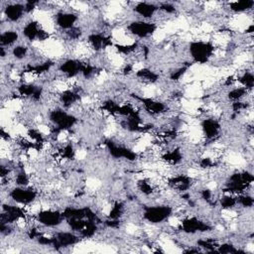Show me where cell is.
Returning a JSON list of instances; mask_svg holds the SVG:
<instances>
[{"label": "cell", "mask_w": 254, "mask_h": 254, "mask_svg": "<svg viewBox=\"0 0 254 254\" xmlns=\"http://www.w3.org/2000/svg\"><path fill=\"white\" fill-rule=\"evenodd\" d=\"M252 91V90H248L243 86H238V87H234L232 89H230L229 91H227V99L234 102V101H238V100H242L246 95H248V93Z\"/></svg>", "instance_id": "d6986e66"}, {"label": "cell", "mask_w": 254, "mask_h": 254, "mask_svg": "<svg viewBox=\"0 0 254 254\" xmlns=\"http://www.w3.org/2000/svg\"><path fill=\"white\" fill-rule=\"evenodd\" d=\"M79 241L80 235H76L75 233L69 231H58L54 233V242L52 246L56 250H60L61 248L75 245Z\"/></svg>", "instance_id": "8fae6325"}, {"label": "cell", "mask_w": 254, "mask_h": 254, "mask_svg": "<svg viewBox=\"0 0 254 254\" xmlns=\"http://www.w3.org/2000/svg\"><path fill=\"white\" fill-rule=\"evenodd\" d=\"M174 214V207L167 204L146 205L143 207V220L151 224H160L168 221Z\"/></svg>", "instance_id": "7a4b0ae2"}, {"label": "cell", "mask_w": 254, "mask_h": 254, "mask_svg": "<svg viewBox=\"0 0 254 254\" xmlns=\"http://www.w3.org/2000/svg\"><path fill=\"white\" fill-rule=\"evenodd\" d=\"M77 120L74 114L65 111L63 107H55L49 112V121L60 131H70Z\"/></svg>", "instance_id": "3957f363"}, {"label": "cell", "mask_w": 254, "mask_h": 254, "mask_svg": "<svg viewBox=\"0 0 254 254\" xmlns=\"http://www.w3.org/2000/svg\"><path fill=\"white\" fill-rule=\"evenodd\" d=\"M41 28H42V25L39 23V21L31 19L24 23L22 27V34L27 41L32 43L37 41Z\"/></svg>", "instance_id": "4fadbf2b"}, {"label": "cell", "mask_w": 254, "mask_h": 254, "mask_svg": "<svg viewBox=\"0 0 254 254\" xmlns=\"http://www.w3.org/2000/svg\"><path fill=\"white\" fill-rule=\"evenodd\" d=\"M217 203L222 210H230L237 205L236 195L231 193H222V195L219 196Z\"/></svg>", "instance_id": "e0dca14e"}, {"label": "cell", "mask_w": 254, "mask_h": 254, "mask_svg": "<svg viewBox=\"0 0 254 254\" xmlns=\"http://www.w3.org/2000/svg\"><path fill=\"white\" fill-rule=\"evenodd\" d=\"M12 56L17 61H22L29 56V48L24 44H18L12 48Z\"/></svg>", "instance_id": "ffe728a7"}, {"label": "cell", "mask_w": 254, "mask_h": 254, "mask_svg": "<svg viewBox=\"0 0 254 254\" xmlns=\"http://www.w3.org/2000/svg\"><path fill=\"white\" fill-rule=\"evenodd\" d=\"M135 76L145 84H154L159 81L160 75L149 67H141L135 72Z\"/></svg>", "instance_id": "5bb4252c"}, {"label": "cell", "mask_w": 254, "mask_h": 254, "mask_svg": "<svg viewBox=\"0 0 254 254\" xmlns=\"http://www.w3.org/2000/svg\"><path fill=\"white\" fill-rule=\"evenodd\" d=\"M79 20V16L76 11L72 10H59L54 16V24L61 30L66 31L76 26V23Z\"/></svg>", "instance_id": "ba28073f"}, {"label": "cell", "mask_w": 254, "mask_h": 254, "mask_svg": "<svg viewBox=\"0 0 254 254\" xmlns=\"http://www.w3.org/2000/svg\"><path fill=\"white\" fill-rule=\"evenodd\" d=\"M39 192L35 187H13L8 191V196L12 199V201L20 204L22 206H28L34 201L37 200Z\"/></svg>", "instance_id": "277c9868"}, {"label": "cell", "mask_w": 254, "mask_h": 254, "mask_svg": "<svg viewBox=\"0 0 254 254\" xmlns=\"http://www.w3.org/2000/svg\"><path fill=\"white\" fill-rule=\"evenodd\" d=\"M226 5H227L226 8H228L232 13L241 14V13L252 10V8L254 6V1H252V0H242V1L229 2Z\"/></svg>", "instance_id": "9a60e30c"}, {"label": "cell", "mask_w": 254, "mask_h": 254, "mask_svg": "<svg viewBox=\"0 0 254 254\" xmlns=\"http://www.w3.org/2000/svg\"><path fill=\"white\" fill-rule=\"evenodd\" d=\"M236 199H237V205H240L243 208H251L254 203L253 195L246 192L237 194Z\"/></svg>", "instance_id": "44dd1931"}, {"label": "cell", "mask_w": 254, "mask_h": 254, "mask_svg": "<svg viewBox=\"0 0 254 254\" xmlns=\"http://www.w3.org/2000/svg\"><path fill=\"white\" fill-rule=\"evenodd\" d=\"M132 11L142 20H151L159 11V6L151 2H136Z\"/></svg>", "instance_id": "7c38bea8"}, {"label": "cell", "mask_w": 254, "mask_h": 254, "mask_svg": "<svg viewBox=\"0 0 254 254\" xmlns=\"http://www.w3.org/2000/svg\"><path fill=\"white\" fill-rule=\"evenodd\" d=\"M19 40V33L16 30L9 29L5 30L0 35V45L3 48L13 46Z\"/></svg>", "instance_id": "2e32d148"}, {"label": "cell", "mask_w": 254, "mask_h": 254, "mask_svg": "<svg viewBox=\"0 0 254 254\" xmlns=\"http://www.w3.org/2000/svg\"><path fill=\"white\" fill-rule=\"evenodd\" d=\"M216 252L217 253H222V254H228V253H245L242 250H238L234 245L230 243H222L220 245H217L216 247Z\"/></svg>", "instance_id": "7402d4cb"}, {"label": "cell", "mask_w": 254, "mask_h": 254, "mask_svg": "<svg viewBox=\"0 0 254 254\" xmlns=\"http://www.w3.org/2000/svg\"><path fill=\"white\" fill-rule=\"evenodd\" d=\"M33 217L36 222L40 223V225L50 228L61 225L64 220L62 210L51 207L42 208L38 213L33 215Z\"/></svg>", "instance_id": "8992f818"}, {"label": "cell", "mask_w": 254, "mask_h": 254, "mask_svg": "<svg viewBox=\"0 0 254 254\" xmlns=\"http://www.w3.org/2000/svg\"><path fill=\"white\" fill-rule=\"evenodd\" d=\"M189 55L191 62L194 64H206L212 57H214L216 52V47L210 41H192L190 43Z\"/></svg>", "instance_id": "6da1fadb"}, {"label": "cell", "mask_w": 254, "mask_h": 254, "mask_svg": "<svg viewBox=\"0 0 254 254\" xmlns=\"http://www.w3.org/2000/svg\"><path fill=\"white\" fill-rule=\"evenodd\" d=\"M2 9L3 17L11 24L19 23L26 14L25 3L22 2H5V6Z\"/></svg>", "instance_id": "9c48e42d"}, {"label": "cell", "mask_w": 254, "mask_h": 254, "mask_svg": "<svg viewBox=\"0 0 254 254\" xmlns=\"http://www.w3.org/2000/svg\"><path fill=\"white\" fill-rule=\"evenodd\" d=\"M157 23L142 19L133 20L126 26L127 33L138 39H147L151 37L157 31Z\"/></svg>", "instance_id": "5b68a950"}, {"label": "cell", "mask_w": 254, "mask_h": 254, "mask_svg": "<svg viewBox=\"0 0 254 254\" xmlns=\"http://www.w3.org/2000/svg\"><path fill=\"white\" fill-rule=\"evenodd\" d=\"M181 230L187 234H195L197 232H207L212 229V227L202 219L197 216H186L180 222Z\"/></svg>", "instance_id": "52a82bcc"}, {"label": "cell", "mask_w": 254, "mask_h": 254, "mask_svg": "<svg viewBox=\"0 0 254 254\" xmlns=\"http://www.w3.org/2000/svg\"><path fill=\"white\" fill-rule=\"evenodd\" d=\"M236 81H238L241 86L245 87L248 90H252L253 85H254V76L251 70H244L241 73H239L236 76Z\"/></svg>", "instance_id": "ac0fdd59"}, {"label": "cell", "mask_w": 254, "mask_h": 254, "mask_svg": "<svg viewBox=\"0 0 254 254\" xmlns=\"http://www.w3.org/2000/svg\"><path fill=\"white\" fill-rule=\"evenodd\" d=\"M221 123L219 119L213 117H207L201 120L200 129L201 133L206 141H213L219 135L221 131Z\"/></svg>", "instance_id": "30bf717a"}]
</instances>
